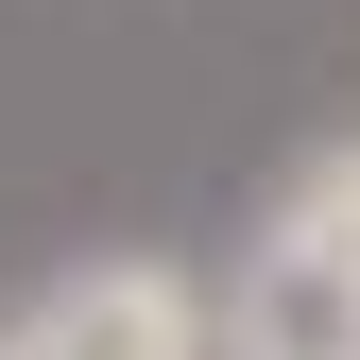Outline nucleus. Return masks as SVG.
I'll use <instances>...</instances> for the list:
<instances>
[{
	"label": "nucleus",
	"mask_w": 360,
	"mask_h": 360,
	"mask_svg": "<svg viewBox=\"0 0 360 360\" xmlns=\"http://www.w3.org/2000/svg\"><path fill=\"white\" fill-rule=\"evenodd\" d=\"M0 360H223V275H189L155 240H103L0 309Z\"/></svg>",
	"instance_id": "obj_2"
},
{
	"label": "nucleus",
	"mask_w": 360,
	"mask_h": 360,
	"mask_svg": "<svg viewBox=\"0 0 360 360\" xmlns=\"http://www.w3.org/2000/svg\"><path fill=\"white\" fill-rule=\"evenodd\" d=\"M223 360H360V120L257 189L223 257Z\"/></svg>",
	"instance_id": "obj_1"
}]
</instances>
